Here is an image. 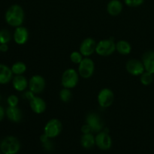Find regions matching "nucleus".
Returning <instances> with one entry per match:
<instances>
[{
    "label": "nucleus",
    "instance_id": "nucleus-1",
    "mask_svg": "<svg viewBox=\"0 0 154 154\" xmlns=\"http://www.w3.org/2000/svg\"><path fill=\"white\" fill-rule=\"evenodd\" d=\"M24 11L19 5H12L6 11L5 18L9 26L13 27H18L22 25L24 20Z\"/></svg>",
    "mask_w": 154,
    "mask_h": 154
},
{
    "label": "nucleus",
    "instance_id": "nucleus-2",
    "mask_svg": "<svg viewBox=\"0 0 154 154\" xmlns=\"http://www.w3.org/2000/svg\"><path fill=\"white\" fill-rule=\"evenodd\" d=\"M20 150V143L14 136H6L0 142V151L2 154H17Z\"/></svg>",
    "mask_w": 154,
    "mask_h": 154
},
{
    "label": "nucleus",
    "instance_id": "nucleus-3",
    "mask_svg": "<svg viewBox=\"0 0 154 154\" xmlns=\"http://www.w3.org/2000/svg\"><path fill=\"white\" fill-rule=\"evenodd\" d=\"M79 80V74L74 69H68L63 72L61 78L62 85L64 88L72 89L77 86Z\"/></svg>",
    "mask_w": 154,
    "mask_h": 154
},
{
    "label": "nucleus",
    "instance_id": "nucleus-4",
    "mask_svg": "<svg viewBox=\"0 0 154 154\" xmlns=\"http://www.w3.org/2000/svg\"><path fill=\"white\" fill-rule=\"evenodd\" d=\"M116 51V44L113 38L104 39L97 43L96 53L102 57H108L114 54Z\"/></svg>",
    "mask_w": 154,
    "mask_h": 154
},
{
    "label": "nucleus",
    "instance_id": "nucleus-5",
    "mask_svg": "<svg viewBox=\"0 0 154 154\" xmlns=\"http://www.w3.org/2000/svg\"><path fill=\"white\" fill-rule=\"evenodd\" d=\"M63 125L61 121H60L58 119L53 118L46 123L44 129V133L48 135L50 138H54L61 133Z\"/></svg>",
    "mask_w": 154,
    "mask_h": 154
},
{
    "label": "nucleus",
    "instance_id": "nucleus-6",
    "mask_svg": "<svg viewBox=\"0 0 154 154\" xmlns=\"http://www.w3.org/2000/svg\"><path fill=\"white\" fill-rule=\"evenodd\" d=\"M94 62L88 57H84L78 66V74L84 79H87L92 77L94 73Z\"/></svg>",
    "mask_w": 154,
    "mask_h": 154
},
{
    "label": "nucleus",
    "instance_id": "nucleus-7",
    "mask_svg": "<svg viewBox=\"0 0 154 154\" xmlns=\"http://www.w3.org/2000/svg\"><path fill=\"white\" fill-rule=\"evenodd\" d=\"M114 100V93L108 88H104L98 95V102L100 107L103 108H108L113 104Z\"/></svg>",
    "mask_w": 154,
    "mask_h": 154
},
{
    "label": "nucleus",
    "instance_id": "nucleus-8",
    "mask_svg": "<svg viewBox=\"0 0 154 154\" xmlns=\"http://www.w3.org/2000/svg\"><path fill=\"white\" fill-rule=\"evenodd\" d=\"M96 144L100 150H108L112 146V139L106 131H102L99 132L95 137Z\"/></svg>",
    "mask_w": 154,
    "mask_h": 154
},
{
    "label": "nucleus",
    "instance_id": "nucleus-9",
    "mask_svg": "<svg viewBox=\"0 0 154 154\" xmlns=\"http://www.w3.org/2000/svg\"><path fill=\"white\" fill-rule=\"evenodd\" d=\"M126 69L130 75H134V76H141L145 72L142 61L135 60V59L129 60L126 63Z\"/></svg>",
    "mask_w": 154,
    "mask_h": 154
},
{
    "label": "nucleus",
    "instance_id": "nucleus-10",
    "mask_svg": "<svg viewBox=\"0 0 154 154\" xmlns=\"http://www.w3.org/2000/svg\"><path fill=\"white\" fill-rule=\"evenodd\" d=\"M29 88L35 94L41 93L45 88V78L38 75H33L29 81Z\"/></svg>",
    "mask_w": 154,
    "mask_h": 154
},
{
    "label": "nucleus",
    "instance_id": "nucleus-11",
    "mask_svg": "<svg viewBox=\"0 0 154 154\" xmlns=\"http://www.w3.org/2000/svg\"><path fill=\"white\" fill-rule=\"evenodd\" d=\"M96 45L97 43L94 39L92 38H87L81 42L79 51L84 57H88L96 52Z\"/></svg>",
    "mask_w": 154,
    "mask_h": 154
},
{
    "label": "nucleus",
    "instance_id": "nucleus-12",
    "mask_svg": "<svg viewBox=\"0 0 154 154\" xmlns=\"http://www.w3.org/2000/svg\"><path fill=\"white\" fill-rule=\"evenodd\" d=\"M86 123L90 126L91 128L92 132H102L103 129V123L102 120L99 117V115L94 114V113H90L86 117Z\"/></svg>",
    "mask_w": 154,
    "mask_h": 154
},
{
    "label": "nucleus",
    "instance_id": "nucleus-13",
    "mask_svg": "<svg viewBox=\"0 0 154 154\" xmlns=\"http://www.w3.org/2000/svg\"><path fill=\"white\" fill-rule=\"evenodd\" d=\"M29 31L26 27L18 26L16 27L14 32V40L15 43L19 45H24L29 39Z\"/></svg>",
    "mask_w": 154,
    "mask_h": 154
},
{
    "label": "nucleus",
    "instance_id": "nucleus-14",
    "mask_svg": "<svg viewBox=\"0 0 154 154\" xmlns=\"http://www.w3.org/2000/svg\"><path fill=\"white\" fill-rule=\"evenodd\" d=\"M29 105L32 111L38 114L44 113L47 108L46 102L45 100L38 96H35L32 100L29 101Z\"/></svg>",
    "mask_w": 154,
    "mask_h": 154
},
{
    "label": "nucleus",
    "instance_id": "nucleus-15",
    "mask_svg": "<svg viewBox=\"0 0 154 154\" xmlns=\"http://www.w3.org/2000/svg\"><path fill=\"white\" fill-rule=\"evenodd\" d=\"M142 63L146 72L154 75V51H149L144 53L142 57Z\"/></svg>",
    "mask_w": 154,
    "mask_h": 154
},
{
    "label": "nucleus",
    "instance_id": "nucleus-16",
    "mask_svg": "<svg viewBox=\"0 0 154 154\" xmlns=\"http://www.w3.org/2000/svg\"><path fill=\"white\" fill-rule=\"evenodd\" d=\"M5 115L13 123H20L23 118L22 112L17 107H8L5 110Z\"/></svg>",
    "mask_w": 154,
    "mask_h": 154
},
{
    "label": "nucleus",
    "instance_id": "nucleus-17",
    "mask_svg": "<svg viewBox=\"0 0 154 154\" xmlns=\"http://www.w3.org/2000/svg\"><path fill=\"white\" fill-rule=\"evenodd\" d=\"M13 78L11 69L5 64L0 63V84H6L10 82Z\"/></svg>",
    "mask_w": 154,
    "mask_h": 154
},
{
    "label": "nucleus",
    "instance_id": "nucleus-18",
    "mask_svg": "<svg viewBox=\"0 0 154 154\" xmlns=\"http://www.w3.org/2000/svg\"><path fill=\"white\" fill-rule=\"evenodd\" d=\"M123 11V5L120 0H111L107 5V11L111 16H117Z\"/></svg>",
    "mask_w": 154,
    "mask_h": 154
},
{
    "label": "nucleus",
    "instance_id": "nucleus-19",
    "mask_svg": "<svg viewBox=\"0 0 154 154\" xmlns=\"http://www.w3.org/2000/svg\"><path fill=\"white\" fill-rule=\"evenodd\" d=\"M13 87L18 92H23L29 87V82L26 78L21 75H16L12 80Z\"/></svg>",
    "mask_w": 154,
    "mask_h": 154
},
{
    "label": "nucleus",
    "instance_id": "nucleus-20",
    "mask_svg": "<svg viewBox=\"0 0 154 154\" xmlns=\"http://www.w3.org/2000/svg\"><path fill=\"white\" fill-rule=\"evenodd\" d=\"M81 144L84 148L90 149L96 144V138L92 133L83 134L81 138Z\"/></svg>",
    "mask_w": 154,
    "mask_h": 154
},
{
    "label": "nucleus",
    "instance_id": "nucleus-21",
    "mask_svg": "<svg viewBox=\"0 0 154 154\" xmlns=\"http://www.w3.org/2000/svg\"><path fill=\"white\" fill-rule=\"evenodd\" d=\"M116 51L122 55H128L131 53L132 46L128 42L125 40L119 41L116 43Z\"/></svg>",
    "mask_w": 154,
    "mask_h": 154
},
{
    "label": "nucleus",
    "instance_id": "nucleus-22",
    "mask_svg": "<svg viewBox=\"0 0 154 154\" xmlns=\"http://www.w3.org/2000/svg\"><path fill=\"white\" fill-rule=\"evenodd\" d=\"M11 69L13 74L16 75H21L26 71V66L23 62H17L14 63Z\"/></svg>",
    "mask_w": 154,
    "mask_h": 154
},
{
    "label": "nucleus",
    "instance_id": "nucleus-23",
    "mask_svg": "<svg viewBox=\"0 0 154 154\" xmlns=\"http://www.w3.org/2000/svg\"><path fill=\"white\" fill-rule=\"evenodd\" d=\"M141 83L144 86H148L153 83V75L148 72H144L140 78Z\"/></svg>",
    "mask_w": 154,
    "mask_h": 154
},
{
    "label": "nucleus",
    "instance_id": "nucleus-24",
    "mask_svg": "<svg viewBox=\"0 0 154 154\" xmlns=\"http://www.w3.org/2000/svg\"><path fill=\"white\" fill-rule=\"evenodd\" d=\"M60 97L63 102H69L72 97V93L70 89L63 87L60 92Z\"/></svg>",
    "mask_w": 154,
    "mask_h": 154
},
{
    "label": "nucleus",
    "instance_id": "nucleus-25",
    "mask_svg": "<svg viewBox=\"0 0 154 154\" xmlns=\"http://www.w3.org/2000/svg\"><path fill=\"white\" fill-rule=\"evenodd\" d=\"M11 39V32L7 29L0 30V45L2 44H8Z\"/></svg>",
    "mask_w": 154,
    "mask_h": 154
},
{
    "label": "nucleus",
    "instance_id": "nucleus-26",
    "mask_svg": "<svg viewBox=\"0 0 154 154\" xmlns=\"http://www.w3.org/2000/svg\"><path fill=\"white\" fill-rule=\"evenodd\" d=\"M83 59H84V56L81 54L80 51H74L70 55L71 61L73 63H75V64L79 65L83 60Z\"/></svg>",
    "mask_w": 154,
    "mask_h": 154
},
{
    "label": "nucleus",
    "instance_id": "nucleus-27",
    "mask_svg": "<svg viewBox=\"0 0 154 154\" xmlns=\"http://www.w3.org/2000/svg\"><path fill=\"white\" fill-rule=\"evenodd\" d=\"M7 102L8 106L17 107L18 105V102H19V99L15 95H11V96H9L8 97Z\"/></svg>",
    "mask_w": 154,
    "mask_h": 154
},
{
    "label": "nucleus",
    "instance_id": "nucleus-28",
    "mask_svg": "<svg viewBox=\"0 0 154 154\" xmlns=\"http://www.w3.org/2000/svg\"><path fill=\"white\" fill-rule=\"evenodd\" d=\"M144 0H124L125 4L129 7H138L144 3Z\"/></svg>",
    "mask_w": 154,
    "mask_h": 154
},
{
    "label": "nucleus",
    "instance_id": "nucleus-29",
    "mask_svg": "<svg viewBox=\"0 0 154 154\" xmlns=\"http://www.w3.org/2000/svg\"><path fill=\"white\" fill-rule=\"evenodd\" d=\"M35 96V93H33V92H32L30 90H29V91L26 92V93L23 94V97L25 98L26 99H27L28 101L32 100Z\"/></svg>",
    "mask_w": 154,
    "mask_h": 154
},
{
    "label": "nucleus",
    "instance_id": "nucleus-30",
    "mask_svg": "<svg viewBox=\"0 0 154 154\" xmlns=\"http://www.w3.org/2000/svg\"><path fill=\"white\" fill-rule=\"evenodd\" d=\"M81 132L83 134H87V133H92L91 128L90 127L88 124L86 123L85 125H83L82 127H81Z\"/></svg>",
    "mask_w": 154,
    "mask_h": 154
},
{
    "label": "nucleus",
    "instance_id": "nucleus-31",
    "mask_svg": "<svg viewBox=\"0 0 154 154\" xmlns=\"http://www.w3.org/2000/svg\"><path fill=\"white\" fill-rule=\"evenodd\" d=\"M43 147L45 150H48V151H50V150H51L53 149V144L49 140V141H48L47 142L43 143Z\"/></svg>",
    "mask_w": 154,
    "mask_h": 154
},
{
    "label": "nucleus",
    "instance_id": "nucleus-32",
    "mask_svg": "<svg viewBox=\"0 0 154 154\" xmlns=\"http://www.w3.org/2000/svg\"><path fill=\"white\" fill-rule=\"evenodd\" d=\"M0 51L1 52L5 53L8 51V44H2L0 45Z\"/></svg>",
    "mask_w": 154,
    "mask_h": 154
},
{
    "label": "nucleus",
    "instance_id": "nucleus-33",
    "mask_svg": "<svg viewBox=\"0 0 154 154\" xmlns=\"http://www.w3.org/2000/svg\"><path fill=\"white\" fill-rule=\"evenodd\" d=\"M49 139H50L49 137H48V135H45V133H44L43 135H42L40 136V141H41V142L42 143V144H43V143L47 142L48 141H49Z\"/></svg>",
    "mask_w": 154,
    "mask_h": 154
},
{
    "label": "nucleus",
    "instance_id": "nucleus-34",
    "mask_svg": "<svg viewBox=\"0 0 154 154\" xmlns=\"http://www.w3.org/2000/svg\"><path fill=\"white\" fill-rule=\"evenodd\" d=\"M5 115V111L4 108L0 105V122L4 119Z\"/></svg>",
    "mask_w": 154,
    "mask_h": 154
},
{
    "label": "nucleus",
    "instance_id": "nucleus-35",
    "mask_svg": "<svg viewBox=\"0 0 154 154\" xmlns=\"http://www.w3.org/2000/svg\"><path fill=\"white\" fill-rule=\"evenodd\" d=\"M1 99H2V97H1V94H0V102H1Z\"/></svg>",
    "mask_w": 154,
    "mask_h": 154
},
{
    "label": "nucleus",
    "instance_id": "nucleus-36",
    "mask_svg": "<svg viewBox=\"0 0 154 154\" xmlns=\"http://www.w3.org/2000/svg\"><path fill=\"white\" fill-rule=\"evenodd\" d=\"M0 154H2V152H1V151H0Z\"/></svg>",
    "mask_w": 154,
    "mask_h": 154
},
{
    "label": "nucleus",
    "instance_id": "nucleus-37",
    "mask_svg": "<svg viewBox=\"0 0 154 154\" xmlns=\"http://www.w3.org/2000/svg\"><path fill=\"white\" fill-rule=\"evenodd\" d=\"M0 52H1V51H0Z\"/></svg>",
    "mask_w": 154,
    "mask_h": 154
}]
</instances>
